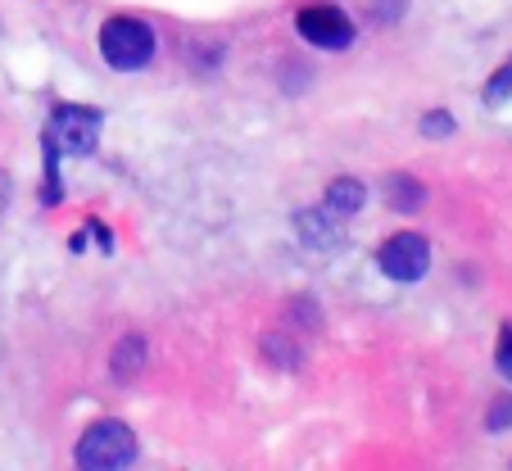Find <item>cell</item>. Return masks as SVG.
<instances>
[{"instance_id":"cell-1","label":"cell","mask_w":512,"mask_h":471,"mask_svg":"<svg viewBox=\"0 0 512 471\" xmlns=\"http://www.w3.org/2000/svg\"><path fill=\"white\" fill-rule=\"evenodd\" d=\"M100 109L91 105H59L50 114L46 132H41V150H46V204L59 200V159L64 154H91L100 141Z\"/></svg>"},{"instance_id":"cell-2","label":"cell","mask_w":512,"mask_h":471,"mask_svg":"<svg viewBox=\"0 0 512 471\" xmlns=\"http://www.w3.org/2000/svg\"><path fill=\"white\" fill-rule=\"evenodd\" d=\"M100 59L114 73H136L155 59V32L145 28L141 19H109L100 28Z\"/></svg>"},{"instance_id":"cell-3","label":"cell","mask_w":512,"mask_h":471,"mask_svg":"<svg viewBox=\"0 0 512 471\" xmlns=\"http://www.w3.org/2000/svg\"><path fill=\"white\" fill-rule=\"evenodd\" d=\"M136 462V435L123 422H96L78 440V467L87 471H118Z\"/></svg>"},{"instance_id":"cell-4","label":"cell","mask_w":512,"mask_h":471,"mask_svg":"<svg viewBox=\"0 0 512 471\" xmlns=\"http://www.w3.org/2000/svg\"><path fill=\"white\" fill-rule=\"evenodd\" d=\"M377 268L386 272L390 281H399V286L422 281L426 268H431V245H426V236H417V231H395L377 250Z\"/></svg>"},{"instance_id":"cell-5","label":"cell","mask_w":512,"mask_h":471,"mask_svg":"<svg viewBox=\"0 0 512 471\" xmlns=\"http://www.w3.org/2000/svg\"><path fill=\"white\" fill-rule=\"evenodd\" d=\"M295 23H300V37L318 50H349L354 46V23H349L345 10H336V5H309V10H300Z\"/></svg>"},{"instance_id":"cell-6","label":"cell","mask_w":512,"mask_h":471,"mask_svg":"<svg viewBox=\"0 0 512 471\" xmlns=\"http://www.w3.org/2000/svg\"><path fill=\"white\" fill-rule=\"evenodd\" d=\"M295 236H300L313 254H331L345 245V218L331 213L327 204H322V209H300L295 213Z\"/></svg>"},{"instance_id":"cell-7","label":"cell","mask_w":512,"mask_h":471,"mask_svg":"<svg viewBox=\"0 0 512 471\" xmlns=\"http://www.w3.org/2000/svg\"><path fill=\"white\" fill-rule=\"evenodd\" d=\"M327 204L331 213H340V218H354L363 204H368V186L363 182H354V177H336V182L327 186Z\"/></svg>"},{"instance_id":"cell-8","label":"cell","mask_w":512,"mask_h":471,"mask_svg":"<svg viewBox=\"0 0 512 471\" xmlns=\"http://www.w3.org/2000/svg\"><path fill=\"white\" fill-rule=\"evenodd\" d=\"M422 182L417 177H404V173H395L386 182V200H390V209H404V213H413L417 204H422Z\"/></svg>"},{"instance_id":"cell-9","label":"cell","mask_w":512,"mask_h":471,"mask_svg":"<svg viewBox=\"0 0 512 471\" xmlns=\"http://www.w3.org/2000/svg\"><path fill=\"white\" fill-rule=\"evenodd\" d=\"M141 358H145V340H141V336H127L123 345L114 349V376L132 381V376L141 372Z\"/></svg>"},{"instance_id":"cell-10","label":"cell","mask_w":512,"mask_h":471,"mask_svg":"<svg viewBox=\"0 0 512 471\" xmlns=\"http://www.w3.org/2000/svg\"><path fill=\"white\" fill-rule=\"evenodd\" d=\"M512 100V59L485 82V105H508Z\"/></svg>"},{"instance_id":"cell-11","label":"cell","mask_w":512,"mask_h":471,"mask_svg":"<svg viewBox=\"0 0 512 471\" xmlns=\"http://www.w3.org/2000/svg\"><path fill=\"white\" fill-rule=\"evenodd\" d=\"M485 426H490L494 435L508 431V426H512V395H499V399H494L490 413H485Z\"/></svg>"},{"instance_id":"cell-12","label":"cell","mask_w":512,"mask_h":471,"mask_svg":"<svg viewBox=\"0 0 512 471\" xmlns=\"http://www.w3.org/2000/svg\"><path fill=\"white\" fill-rule=\"evenodd\" d=\"M494 367H499L503 381H512V322H503L499 331V349H494Z\"/></svg>"},{"instance_id":"cell-13","label":"cell","mask_w":512,"mask_h":471,"mask_svg":"<svg viewBox=\"0 0 512 471\" xmlns=\"http://www.w3.org/2000/svg\"><path fill=\"white\" fill-rule=\"evenodd\" d=\"M454 132V118L445 114V109H431V114L422 118V136H449Z\"/></svg>"},{"instance_id":"cell-14","label":"cell","mask_w":512,"mask_h":471,"mask_svg":"<svg viewBox=\"0 0 512 471\" xmlns=\"http://www.w3.org/2000/svg\"><path fill=\"white\" fill-rule=\"evenodd\" d=\"M404 10H408V0H377V10H372V14H377L381 23H395Z\"/></svg>"},{"instance_id":"cell-15","label":"cell","mask_w":512,"mask_h":471,"mask_svg":"<svg viewBox=\"0 0 512 471\" xmlns=\"http://www.w3.org/2000/svg\"><path fill=\"white\" fill-rule=\"evenodd\" d=\"M10 195H14V182H10V173L0 168V218H5V209H10Z\"/></svg>"}]
</instances>
